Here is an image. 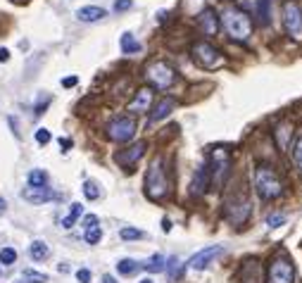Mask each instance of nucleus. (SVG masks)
<instances>
[{"label":"nucleus","instance_id":"7c9ffc66","mask_svg":"<svg viewBox=\"0 0 302 283\" xmlns=\"http://www.w3.org/2000/svg\"><path fill=\"white\" fill-rule=\"evenodd\" d=\"M83 195H86L88 200H98V198H100V190H98V186L93 181H86V183H83Z\"/></svg>","mask_w":302,"mask_h":283},{"label":"nucleus","instance_id":"ea45409f","mask_svg":"<svg viewBox=\"0 0 302 283\" xmlns=\"http://www.w3.org/2000/svg\"><path fill=\"white\" fill-rule=\"evenodd\" d=\"M48 103H50V98H45V100H43L41 105H38V107H36V114H38V117H41L43 112H45V107H48Z\"/></svg>","mask_w":302,"mask_h":283},{"label":"nucleus","instance_id":"2eb2a0df","mask_svg":"<svg viewBox=\"0 0 302 283\" xmlns=\"http://www.w3.org/2000/svg\"><path fill=\"white\" fill-rule=\"evenodd\" d=\"M22 198L27 202H34V205H43V202H48V200H53L55 198V193L48 188V186H43V188H24L22 190Z\"/></svg>","mask_w":302,"mask_h":283},{"label":"nucleus","instance_id":"2f4dec72","mask_svg":"<svg viewBox=\"0 0 302 283\" xmlns=\"http://www.w3.org/2000/svg\"><path fill=\"white\" fill-rule=\"evenodd\" d=\"M122 236L124 241H138V238H143V231H138V229H122Z\"/></svg>","mask_w":302,"mask_h":283},{"label":"nucleus","instance_id":"37998d69","mask_svg":"<svg viewBox=\"0 0 302 283\" xmlns=\"http://www.w3.org/2000/svg\"><path fill=\"white\" fill-rule=\"evenodd\" d=\"M162 229H165L167 233L171 231V221H169V219H162Z\"/></svg>","mask_w":302,"mask_h":283},{"label":"nucleus","instance_id":"aec40b11","mask_svg":"<svg viewBox=\"0 0 302 283\" xmlns=\"http://www.w3.org/2000/svg\"><path fill=\"white\" fill-rule=\"evenodd\" d=\"M119 45H122V53L124 55H136L140 53V43L134 38V34H122V40H119Z\"/></svg>","mask_w":302,"mask_h":283},{"label":"nucleus","instance_id":"9d476101","mask_svg":"<svg viewBox=\"0 0 302 283\" xmlns=\"http://www.w3.org/2000/svg\"><path fill=\"white\" fill-rule=\"evenodd\" d=\"M283 24H286L290 38L302 40V7L295 0L283 2Z\"/></svg>","mask_w":302,"mask_h":283},{"label":"nucleus","instance_id":"f257e3e1","mask_svg":"<svg viewBox=\"0 0 302 283\" xmlns=\"http://www.w3.org/2000/svg\"><path fill=\"white\" fill-rule=\"evenodd\" d=\"M221 27L229 34V38L238 40V43H245L250 38V34H252L250 17L243 10H238V7H226L224 10V14H221Z\"/></svg>","mask_w":302,"mask_h":283},{"label":"nucleus","instance_id":"423d86ee","mask_svg":"<svg viewBox=\"0 0 302 283\" xmlns=\"http://www.w3.org/2000/svg\"><path fill=\"white\" fill-rule=\"evenodd\" d=\"M191 55H193V62L202 69H219L224 65V55L212 43H205V40L195 43L191 48Z\"/></svg>","mask_w":302,"mask_h":283},{"label":"nucleus","instance_id":"49530a36","mask_svg":"<svg viewBox=\"0 0 302 283\" xmlns=\"http://www.w3.org/2000/svg\"><path fill=\"white\" fill-rule=\"evenodd\" d=\"M140 283H152V281H150V279H143V281H140Z\"/></svg>","mask_w":302,"mask_h":283},{"label":"nucleus","instance_id":"5701e85b","mask_svg":"<svg viewBox=\"0 0 302 283\" xmlns=\"http://www.w3.org/2000/svg\"><path fill=\"white\" fill-rule=\"evenodd\" d=\"M29 186H31V188H43V186H48V174H45L43 169L29 172Z\"/></svg>","mask_w":302,"mask_h":283},{"label":"nucleus","instance_id":"6ab92c4d","mask_svg":"<svg viewBox=\"0 0 302 283\" xmlns=\"http://www.w3.org/2000/svg\"><path fill=\"white\" fill-rule=\"evenodd\" d=\"M274 136H276V143H278V148L286 150V148H288V138L293 136V124H290V121L281 124V126H278V129L274 131Z\"/></svg>","mask_w":302,"mask_h":283},{"label":"nucleus","instance_id":"473e14b6","mask_svg":"<svg viewBox=\"0 0 302 283\" xmlns=\"http://www.w3.org/2000/svg\"><path fill=\"white\" fill-rule=\"evenodd\" d=\"M293 157H295V164H298V169L302 172V136L298 138V143H295V148H293Z\"/></svg>","mask_w":302,"mask_h":283},{"label":"nucleus","instance_id":"ddd939ff","mask_svg":"<svg viewBox=\"0 0 302 283\" xmlns=\"http://www.w3.org/2000/svg\"><path fill=\"white\" fill-rule=\"evenodd\" d=\"M198 27H200V31L205 36H217V31H219V17H217V12L212 7H205L200 12V17H198Z\"/></svg>","mask_w":302,"mask_h":283},{"label":"nucleus","instance_id":"4c0bfd02","mask_svg":"<svg viewBox=\"0 0 302 283\" xmlns=\"http://www.w3.org/2000/svg\"><path fill=\"white\" fill-rule=\"evenodd\" d=\"M76 279H79V283H91V271H88V269H79V271H76Z\"/></svg>","mask_w":302,"mask_h":283},{"label":"nucleus","instance_id":"a18cd8bd","mask_svg":"<svg viewBox=\"0 0 302 283\" xmlns=\"http://www.w3.org/2000/svg\"><path fill=\"white\" fill-rule=\"evenodd\" d=\"M5 207H7V202H5V200H2V198H0V214L5 212Z\"/></svg>","mask_w":302,"mask_h":283},{"label":"nucleus","instance_id":"de8ad7c7","mask_svg":"<svg viewBox=\"0 0 302 283\" xmlns=\"http://www.w3.org/2000/svg\"><path fill=\"white\" fill-rule=\"evenodd\" d=\"M12 2H14V0H12ZM17 2H24V0H17Z\"/></svg>","mask_w":302,"mask_h":283},{"label":"nucleus","instance_id":"cd10ccee","mask_svg":"<svg viewBox=\"0 0 302 283\" xmlns=\"http://www.w3.org/2000/svg\"><path fill=\"white\" fill-rule=\"evenodd\" d=\"M14 262H17V250H14V248H2V250H0V264L10 267Z\"/></svg>","mask_w":302,"mask_h":283},{"label":"nucleus","instance_id":"6e6552de","mask_svg":"<svg viewBox=\"0 0 302 283\" xmlns=\"http://www.w3.org/2000/svg\"><path fill=\"white\" fill-rule=\"evenodd\" d=\"M250 214H252V202H250V198L245 193L234 195V200H229V205H226V219L234 226H243L250 219Z\"/></svg>","mask_w":302,"mask_h":283},{"label":"nucleus","instance_id":"c03bdc74","mask_svg":"<svg viewBox=\"0 0 302 283\" xmlns=\"http://www.w3.org/2000/svg\"><path fill=\"white\" fill-rule=\"evenodd\" d=\"M102 283H117V281H114V279H112L110 274H105V276H102Z\"/></svg>","mask_w":302,"mask_h":283},{"label":"nucleus","instance_id":"58836bf2","mask_svg":"<svg viewBox=\"0 0 302 283\" xmlns=\"http://www.w3.org/2000/svg\"><path fill=\"white\" fill-rule=\"evenodd\" d=\"M76 83H79L76 76H67V79H62V86H65V88H71V86H76Z\"/></svg>","mask_w":302,"mask_h":283},{"label":"nucleus","instance_id":"f704fd0d","mask_svg":"<svg viewBox=\"0 0 302 283\" xmlns=\"http://www.w3.org/2000/svg\"><path fill=\"white\" fill-rule=\"evenodd\" d=\"M50 138H53V136H50V131H48V129H38V131H36V141H38L41 145L50 143Z\"/></svg>","mask_w":302,"mask_h":283},{"label":"nucleus","instance_id":"b1692460","mask_svg":"<svg viewBox=\"0 0 302 283\" xmlns=\"http://www.w3.org/2000/svg\"><path fill=\"white\" fill-rule=\"evenodd\" d=\"M165 269L169 271V279H171V281H176V279L181 276V271H183V264H181L179 257H169V259H167V264H165Z\"/></svg>","mask_w":302,"mask_h":283},{"label":"nucleus","instance_id":"412c9836","mask_svg":"<svg viewBox=\"0 0 302 283\" xmlns=\"http://www.w3.org/2000/svg\"><path fill=\"white\" fill-rule=\"evenodd\" d=\"M48 255H50V248H48L43 241H34L31 245H29V257H31V259L41 262V259H45Z\"/></svg>","mask_w":302,"mask_h":283},{"label":"nucleus","instance_id":"39448f33","mask_svg":"<svg viewBox=\"0 0 302 283\" xmlns=\"http://www.w3.org/2000/svg\"><path fill=\"white\" fill-rule=\"evenodd\" d=\"M145 79L150 81V86H155L157 91H167V88H171V83L176 79V71L171 69V65H167L165 60H155L145 67Z\"/></svg>","mask_w":302,"mask_h":283},{"label":"nucleus","instance_id":"f3484780","mask_svg":"<svg viewBox=\"0 0 302 283\" xmlns=\"http://www.w3.org/2000/svg\"><path fill=\"white\" fill-rule=\"evenodd\" d=\"M152 103V91L150 88H140L136 93V98L129 103V112H148Z\"/></svg>","mask_w":302,"mask_h":283},{"label":"nucleus","instance_id":"4468645a","mask_svg":"<svg viewBox=\"0 0 302 283\" xmlns=\"http://www.w3.org/2000/svg\"><path fill=\"white\" fill-rule=\"evenodd\" d=\"M176 107V98H171V95H165V98H160L157 100V105L152 107L150 112V121L155 124V121H162L167 119L169 114H171V109Z\"/></svg>","mask_w":302,"mask_h":283},{"label":"nucleus","instance_id":"bb28decb","mask_svg":"<svg viewBox=\"0 0 302 283\" xmlns=\"http://www.w3.org/2000/svg\"><path fill=\"white\" fill-rule=\"evenodd\" d=\"M140 264H138L136 259H122L119 264H117V269H119V274H124V276H131L134 271L138 269Z\"/></svg>","mask_w":302,"mask_h":283},{"label":"nucleus","instance_id":"c756f323","mask_svg":"<svg viewBox=\"0 0 302 283\" xmlns=\"http://www.w3.org/2000/svg\"><path fill=\"white\" fill-rule=\"evenodd\" d=\"M24 281L27 283H48V276L45 274H38L34 269H27L24 271Z\"/></svg>","mask_w":302,"mask_h":283},{"label":"nucleus","instance_id":"f8f14e48","mask_svg":"<svg viewBox=\"0 0 302 283\" xmlns=\"http://www.w3.org/2000/svg\"><path fill=\"white\" fill-rule=\"evenodd\" d=\"M224 252V248L221 245H209V248H205V250H200V252H195V255L191 257V262H188V267L191 269H195V271H202V269H207L217 257Z\"/></svg>","mask_w":302,"mask_h":283},{"label":"nucleus","instance_id":"79ce46f5","mask_svg":"<svg viewBox=\"0 0 302 283\" xmlns=\"http://www.w3.org/2000/svg\"><path fill=\"white\" fill-rule=\"evenodd\" d=\"M60 145H62L65 150H69L71 148V141H69V138H60Z\"/></svg>","mask_w":302,"mask_h":283},{"label":"nucleus","instance_id":"c85d7f7f","mask_svg":"<svg viewBox=\"0 0 302 283\" xmlns=\"http://www.w3.org/2000/svg\"><path fill=\"white\" fill-rule=\"evenodd\" d=\"M83 238H86L88 245H96V243H100V238H102V231H100V226H91V229H86Z\"/></svg>","mask_w":302,"mask_h":283},{"label":"nucleus","instance_id":"f03ea898","mask_svg":"<svg viewBox=\"0 0 302 283\" xmlns=\"http://www.w3.org/2000/svg\"><path fill=\"white\" fill-rule=\"evenodd\" d=\"M231 152L226 148H217L209 150V186H214V188H221L224 183H226V178L231 174Z\"/></svg>","mask_w":302,"mask_h":283},{"label":"nucleus","instance_id":"c9c22d12","mask_svg":"<svg viewBox=\"0 0 302 283\" xmlns=\"http://www.w3.org/2000/svg\"><path fill=\"white\" fill-rule=\"evenodd\" d=\"M283 221H286V216L283 214H269L267 216V224H269V226H281Z\"/></svg>","mask_w":302,"mask_h":283},{"label":"nucleus","instance_id":"dca6fc26","mask_svg":"<svg viewBox=\"0 0 302 283\" xmlns=\"http://www.w3.org/2000/svg\"><path fill=\"white\" fill-rule=\"evenodd\" d=\"M207 188H209V169L205 167H200L198 172H195V176H193V183H191V193L193 195H205Z\"/></svg>","mask_w":302,"mask_h":283},{"label":"nucleus","instance_id":"e433bc0d","mask_svg":"<svg viewBox=\"0 0 302 283\" xmlns=\"http://www.w3.org/2000/svg\"><path fill=\"white\" fill-rule=\"evenodd\" d=\"M91 226H98V216L96 214H86L83 216V229H91Z\"/></svg>","mask_w":302,"mask_h":283},{"label":"nucleus","instance_id":"393cba45","mask_svg":"<svg viewBox=\"0 0 302 283\" xmlns=\"http://www.w3.org/2000/svg\"><path fill=\"white\" fill-rule=\"evenodd\" d=\"M269 2H271V0H257V17H260V24H262V27H267V24L271 22Z\"/></svg>","mask_w":302,"mask_h":283},{"label":"nucleus","instance_id":"4be33fe9","mask_svg":"<svg viewBox=\"0 0 302 283\" xmlns=\"http://www.w3.org/2000/svg\"><path fill=\"white\" fill-rule=\"evenodd\" d=\"M81 212H83L81 202H74V205H71V210H69V214L62 219V229H71V226L76 224V219L81 216Z\"/></svg>","mask_w":302,"mask_h":283},{"label":"nucleus","instance_id":"a211bd4d","mask_svg":"<svg viewBox=\"0 0 302 283\" xmlns=\"http://www.w3.org/2000/svg\"><path fill=\"white\" fill-rule=\"evenodd\" d=\"M107 17V12L102 10V7H98V5H86V7H81L79 12H76V19L79 22H100V19H105Z\"/></svg>","mask_w":302,"mask_h":283},{"label":"nucleus","instance_id":"9b49d317","mask_svg":"<svg viewBox=\"0 0 302 283\" xmlns=\"http://www.w3.org/2000/svg\"><path fill=\"white\" fill-rule=\"evenodd\" d=\"M145 148H148V143H145V141H138L136 145H131V148H126V150H119V152L114 155V162H117L119 167H124L126 172H131V167L145 155Z\"/></svg>","mask_w":302,"mask_h":283},{"label":"nucleus","instance_id":"0eeeda50","mask_svg":"<svg viewBox=\"0 0 302 283\" xmlns=\"http://www.w3.org/2000/svg\"><path fill=\"white\" fill-rule=\"evenodd\" d=\"M107 136H110V141H114V143H129L136 136V119L129 117V114L114 117L107 124Z\"/></svg>","mask_w":302,"mask_h":283},{"label":"nucleus","instance_id":"a878e982","mask_svg":"<svg viewBox=\"0 0 302 283\" xmlns=\"http://www.w3.org/2000/svg\"><path fill=\"white\" fill-rule=\"evenodd\" d=\"M165 264H167V259L162 255H152L150 259L143 264V267L150 271V274H157V271H165Z\"/></svg>","mask_w":302,"mask_h":283},{"label":"nucleus","instance_id":"20e7f679","mask_svg":"<svg viewBox=\"0 0 302 283\" xmlns=\"http://www.w3.org/2000/svg\"><path fill=\"white\" fill-rule=\"evenodd\" d=\"M169 193V178H167L162 160H155L145 174V195L150 200H165Z\"/></svg>","mask_w":302,"mask_h":283},{"label":"nucleus","instance_id":"7ed1b4c3","mask_svg":"<svg viewBox=\"0 0 302 283\" xmlns=\"http://www.w3.org/2000/svg\"><path fill=\"white\" fill-rule=\"evenodd\" d=\"M255 190L262 200H276L281 193H283V183L281 178L276 176V172L271 167H257L255 172Z\"/></svg>","mask_w":302,"mask_h":283},{"label":"nucleus","instance_id":"72a5a7b5","mask_svg":"<svg viewBox=\"0 0 302 283\" xmlns=\"http://www.w3.org/2000/svg\"><path fill=\"white\" fill-rule=\"evenodd\" d=\"M131 5H134V0H114V12H126V10H131Z\"/></svg>","mask_w":302,"mask_h":283},{"label":"nucleus","instance_id":"a19ab883","mask_svg":"<svg viewBox=\"0 0 302 283\" xmlns=\"http://www.w3.org/2000/svg\"><path fill=\"white\" fill-rule=\"evenodd\" d=\"M7 60H10V53L5 48H0V62H7Z\"/></svg>","mask_w":302,"mask_h":283},{"label":"nucleus","instance_id":"1a4fd4ad","mask_svg":"<svg viewBox=\"0 0 302 283\" xmlns=\"http://www.w3.org/2000/svg\"><path fill=\"white\" fill-rule=\"evenodd\" d=\"M269 283H295V267L283 252L269 264Z\"/></svg>","mask_w":302,"mask_h":283}]
</instances>
